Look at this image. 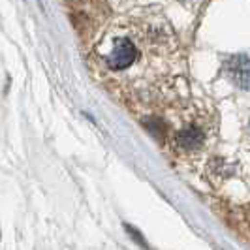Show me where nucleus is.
<instances>
[{
    "label": "nucleus",
    "instance_id": "2",
    "mask_svg": "<svg viewBox=\"0 0 250 250\" xmlns=\"http://www.w3.org/2000/svg\"><path fill=\"white\" fill-rule=\"evenodd\" d=\"M171 141H173V147L181 152L200 150L205 143V130L198 123H187L171 136Z\"/></svg>",
    "mask_w": 250,
    "mask_h": 250
},
{
    "label": "nucleus",
    "instance_id": "3",
    "mask_svg": "<svg viewBox=\"0 0 250 250\" xmlns=\"http://www.w3.org/2000/svg\"><path fill=\"white\" fill-rule=\"evenodd\" d=\"M228 75L237 87L250 90V57L247 55H235L226 64Z\"/></svg>",
    "mask_w": 250,
    "mask_h": 250
},
{
    "label": "nucleus",
    "instance_id": "1",
    "mask_svg": "<svg viewBox=\"0 0 250 250\" xmlns=\"http://www.w3.org/2000/svg\"><path fill=\"white\" fill-rule=\"evenodd\" d=\"M94 77L132 109H160L181 96L187 61L160 12L139 8L107 21L88 49Z\"/></svg>",
    "mask_w": 250,
    "mask_h": 250
},
{
    "label": "nucleus",
    "instance_id": "4",
    "mask_svg": "<svg viewBox=\"0 0 250 250\" xmlns=\"http://www.w3.org/2000/svg\"><path fill=\"white\" fill-rule=\"evenodd\" d=\"M125 228H126V231H128L130 235H134V239H136V243H139V245H143V247H147L145 239L141 237V235H139V233L136 231V229H134V228H132V226H130V224H125Z\"/></svg>",
    "mask_w": 250,
    "mask_h": 250
}]
</instances>
